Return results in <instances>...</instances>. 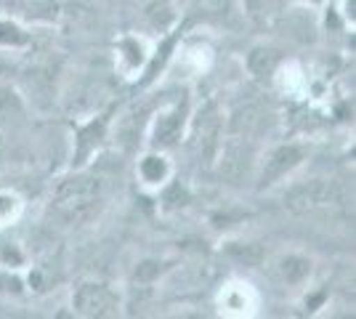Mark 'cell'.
Wrapping results in <instances>:
<instances>
[{
	"label": "cell",
	"instance_id": "obj_1",
	"mask_svg": "<svg viewBox=\"0 0 356 319\" xmlns=\"http://www.w3.org/2000/svg\"><path fill=\"white\" fill-rule=\"evenodd\" d=\"M106 208V181L93 176L88 167L70 170L51 186L48 211L64 229L90 227L102 218Z\"/></svg>",
	"mask_w": 356,
	"mask_h": 319
},
{
	"label": "cell",
	"instance_id": "obj_2",
	"mask_svg": "<svg viewBox=\"0 0 356 319\" xmlns=\"http://www.w3.org/2000/svg\"><path fill=\"white\" fill-rule=\"evenodd\" d=\"M223 136H226V117H223L221 106H218L216 99H208L197 109H192L186 131H184V141H186V149H189V154H192V160L197 165H216Z\"/></svg>",
	"mask_w": 356,
	"mask_h": 319
},
{
	"label": "cell",
	"instance_id": "obj_3",
	"mask_svg": "<svg viewBox=\"0 0 356 319\" xmlns=\"http://www.w3.org/2000/svg\"><path fill=\"white\" fill-rule=\"evenodd\" d=\"M284 208L296 215H312V213L327 211L343 205V186L335 179H303L293 181L282 195Z\"/></svg>",
	"mask_w": 356,
	"mask_h": 319
},
{
	"label": "cell",
	"instance_id": "obj_4",
	"mask_svg": "<svg viewBox=\"0 0 356 319\" xmlns=\"http://www.w3.org/2000/svg\"><path fill=\"white\" fill-rule=\"evenodd\" d=\"M70 309L74 317L109 319L120 314L122 295L115 285H109L104 279H80L70 293Z\"/></svg>",
	"mask_w": 356,
	"mask_h": 319
},
{
	"label": "cell",
	"instance_id": "obj_5",
	"mask_svg": "<svg viewBox=\"0 0 356 319\" xmlns=\"http://www.w3.org/2000/svg\"><path fill=\"white\" fill-rule=\"evenodd\" d=\"M192 115V101H189V93H181V99L170 101L168 106H163L152 122H149V147L154 149H173L184 141V131H186V122Z\"/></svg>",
	"mask_w": 356,
	"mask_h": 319
},
{
	"label": "cell",
	"instance_id": "obj_6",
	"mask_svg": "<svg viewBox=\"0 0 356 319\" xmlns=\"http://www.w3.org/2000/svg\"><path fill=\"white\" fill-rule=\"evenodd\" d=\"M309 160V147L300 144V141H284V144H277L271 147L261 163V170H258V189H274L284 183L287 179H293L298 167Z\"/></svg>",
	"mask_w": 356,
	"mask_h": 319
},
{
	"label": "cell",
	"instance_id": "obj_7",
	"mask_svg": "<svg viewBox=\"0 0 356 319\" xmlns=\"http://www.w3.org/2000/svg\"><path fill=\"white\" fill-rule=\"evenodd\" d=\"M112 117H115V106H109L106 112L90 117L86 122H72V165L70 170L77 167H88V163L102 152L106 136H109V128H112Z\"/></svg>",
	"mask_w": 356,
	"mask_h": 319
},
{
	"label": "cell",
	"instance_id": "obj_8",
	"mask_svg": "<svg viewBox=\"0 0 356 319\" xmlns=\"http://www.w3.org/2000/svg\"><path fill=\"white\" fill-rule=\"evenodd\" d=\"M136 176L147 189H163L165 183L173 179V163L165 149L149 147L136 163Z\"/></svg>",
	"mask_w": 356,
	"mask_h": 319
},
{
	"label": "cell",
	"instance_id": "obj_9",
	"mask_svg": "<svg viewBox=\"0 0 356 319\" xmlns=\"http://www.w3.org/2000/svg\"><path fill=\"white\" fill-rule=\"evenodd\" d=\"M271 272L284 288H303L314 272V261L303 253H280L271 261Z\"/></svg>",
	"mask_w": 356,
	"mask_h": 319
},
{
	"label": "cell",
	"instance_id": "obj_10",
	"mask_svg": "<svg viewBox=\"0 0 356 319\" xmlns=\"http://www.w3.org/2000/svg\"><path fill=\"white\" fill-rule=\"evenodd\" d=\"M280 61L282 59H280V51H277V48L261 43V46L250 48V54H248V59H245V67H248V72H250L255 80L268 83V80H274V75H277Z\"/></svg>",
	"mask_w": 356,
	"mask_h": 319
},
{
	"label": "cell",
	"instance_id": "obj_11",
	"mask_svg": "<svg viewBox=\"0 0 356 319\" xmlns=\"http://www.w3.org/2000/svg\"><path fill=\"white\" fill-rule=\"evenodd\" d=\"M149 61V54L144 43L136 38V35H125L118 40V67L122 72H128V77L144 72Z\"/></svg>",
	"mask_w": 356,
	"mask_h": 319
},
{
	"label": "cell",
	"instance_id": "obj_12",
	"mask_svg": "<svg viewBox=\"0 0 356 319\" xmlns=\"http://www.w3.org/2000/svg\"><path fill=\"white\" fill-rule=\"evenodd\" d=\"M221 304L232 314H248L250 309L258 306V295H255L252 285H248V282H232L229 288L223 290Z\"/></svg>",
	"mask_w": 356,
	"mask_h": 319
},
{
	"label": "cell",
	"instance_id": "obj_13",
	"mask_svg": "<svg viewBox=\"0 0 356 319\" xmlns=\"http://www.w3.org/2000/svg\"><path fill=\"white\" fill-rule=\"evenodd\" d=\"M223 253L232 261H237L239 266H261L266 253L258 243H226L223 245Z\"/></svg>",
	"mask_w": 356,
	"mask_h": 319
},
{
	"label": "cell",
	"instance_id": "obj_14",
	"mask_svg": "<svg viewBox=\"0 0 356 319\" xmlns=\"http://www.w3.org/2000/svg\"><path fill=\"white\" fill-rule=\"evenodd\" d=\"M30 43H32L30 32L24 30L19 22L0 16V48H6V51H22V48H27Z\"/></svg>",
	"mask_w": 356,
	"mask_h": 319
},
{
	"label": "cell",
	"instance_id": "obj_15",
	"mask_svg": "<svg viewBox=\"0 0 356 319\" xmlns=\"http://www.w3.org/2000/svg\"><path fill=\"white\" fill-rule=\"evenodd\" d=\"M24 213V199L14 189H0V229H11Z\"/></svg>",
	"mask_w": 356,
	"mask_h": 319
},
{
	"label": "cell",
	"instance_id": "obj_16",
	"mask_svg": "<svg viewBox=\"0 0 356 319\" xmlns=\"http://www.w3.org/2000/svg\"><path fill=\"white\" fill-rule=\"evenodd\" d=\"M24 115V99L11 83H0V122L22 117Z\"/></svg>",
	"mask_w": 356,
	"mask_h": 319
},
{
	"label": "cell",
	"instance_id": "obj_17",
	"mask_svg": "<svg viewBox=\"0 0 356 319\" xmlns=\"http://www.w3.org/2000/svg\"><path fill=\"white\" fill-rule=\"evenodd\" d=\"M24 263H27L24 250L6 234V229H0V266H6V269H22Z\"/></svg>",
	"mask_w": 356,
	"mask_h": 319
},
{
	"label": "cell",
	"instance_id": "obj_18",
	"mask_svg": "<svg viewBox=\"0 0 356 319\" xmlns=\"http://www.w3.org/2000/svg\"><path fill=\"white\" fill-rule=\"evenodd\" d=\"M24 293H27V282L22 279L19 269L0 266V295L3 298H22Z\"/></svg>",
	"mask_w": 356,
	"mask_h": 319
},
{
	"label": "cell",
	"instance_id": "obj_19",
	"mask_svg": "<svg viewBox=\"0 0 356 319\" xmlns=\"http://www.w3.org/2000/svg\"><path fill=\"white\" fill-rule=\"evenodd\" d=\"M242 6H245V14L250 16V22L268 24L271 16L277 14V8H280V0H242Z\"/></svg>",
	"mask_w": 356,
	"mask_h": 319
},
{
	"label": "cell",
	"instance_id": "obj_20",
	"mask_svg": "<svg viewBox=\"0 0 356 319\" xmlns=\"http://www.w3.org/2000/svg\"><path fill=\"white\" fill-rule=\"evenodd\" d=\"M141 8L152 24L157 27H170L173 22V11H170V3L168 0H141Z\"/></svg>",
	"mask_w": 356,
	"mask_h": 319
},
{
	"label": "cell",
	"instance_id": "obj_21",
	"mask_svg": "<svg viewBox=\"0 0 356 319\" xmlns=\"http://www.w3.org/2000/svg\"><path fill=\"white\" fill-rule=\"evenodd\" d=\"M300 6H309V8H322L325 6V0H296Z\"/></svg>",
	"mask_w": 356,
	"mask_h": 319
}]
</instances>
